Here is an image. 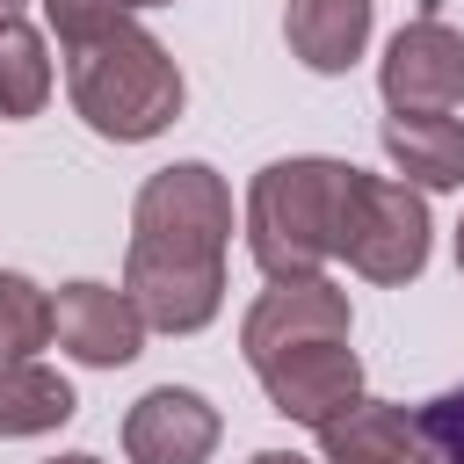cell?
I'll use <instances>...</instances> for the list:
<instances>
[{"mask_svg":"<svg viewBox=\"0 0 464 464\" xmlns=\"http://www.w3.org/2000/svg\"><path fill=\"white\" fill-rule=\"evenodd\" d=\"M377 87L392 109H457L464 102V36L442 14H413L384 44Z\"/></svg>","mask_w":464,"mask_h":464,"instance_id":"52a82bcc","label":"cell"},{"mask_svg":"<svg viewBox=\"0 0 464 464\" xmlns=\"http://www.w3.org/2000/svg\"><path fill=\"white\" fill-rule=\"evenodd\" d=\"M384 152L413 188H457L464 181V123L450 109H392Z\"/></svg>","mask_w":464,"mask_h":464,"instance_id":"8fae6325","label":"cell"},{"mask_svg":"<svg viewBox=\"0 0 464 464\" xmlns=\"http://www.w3.org/2000/svg\"><path fill=\"white\" fill-rule=\"evenodd\" d=\"M457 268H464V225H457Z\"/></svg>","mask_w":464,"mask_h":464,"instance_id":"44dd1931","label":"cell"},{"mask_svg":"<svg viewBox=\"0 0 464 464\" xmlns=\"http://www.w3.org/2000/svg\"><path fill=\"white\" fill-rule=\"evenodd\" d=\"M218 406L188 384H160L123 413V457L130 464H203L218 450Z\"/></svg>","mask_w":464,"mask_h":464,"instance_id":"9c48e42d","label":"cell"},{"mask_svg":"<svg viewBox=\"0 0 464 464\" xmlns=\"http://www.w3.org/2000/svg\"><path fill=\"white\" fill-rule=\"evenodd\" d=\"M420 428H428V442H435L442 464H464V384L442 392V399H428L420 406Z\"/></svg>","mask_w":464,"mask_h":464,"instance_id":"e0dca14e","label":"cell"},{"mask_svg":"<svg viewBox=\"0 0 464 464\" xmlns=\"http://www.w3.org/2000/svg\"><path fill=\"white\" fill-rule=\"evenodd\" d=\"M7 14H22V0H0V22H7Z\"/></svg>","mask_w":464,"mask_h":464,"instance_id":"ffe728a7","label":"cell"},{"mask_svg":"<svg viewBox=\"0 0 464 464\" xmlns=\"http://www.w3.org/2000/svg\"><path fill=\"white\" fill-rule=\"evenodd\" d=\"M51 102V58H44V36L22 22V14H7L0 22V116H36Z\"/></svg>","mask_w":464,"mask_h":464,"instance_id":"5bb4252c","label":"cell"},{"mask_svg":"<svg viewBox=\"0 0 464 464\" xmlns=\"http://www.w3.org/2000/svg\"><path fill=\"white\" fill-rule=\"evenodd\" d=\"M341 181H348L341 160H276L254 174L246 246H254L268 283L319 276V261L334 254V225H341Z\"/></svg>","mask_w":464,"mask_h":464,"instance_id":"3957f363","label":"cell"},{"mask_svg":"<svg viewBox=\"0 0 464 464\" xmlns=\"http://www.w3.org/2000/svg\"><path fill=\"white\" fill-rule=\"evenodd\" d=\"M246 464H304V457H290V450H261V457H246Z\"/></svg>","mask_w":464,"mask_h":464,"instance_id":"ac0fdd59","label":"cell"},{"mask_svg":"<svg viewBox=\"0 0 464 464\" xmlns=\"http://www.w3.org/2000/svg\"><path fill=\"white\" fill-rule=\"evenodd\" d=\"M319 450H326V464H442L420 413H406L392 399H355L341 420L319 428Z\"/></svg>","mask_w":464,"mask_h":464,"instance_id":"30bf717a","label":"cell"},{"mask_svg":"<svg viewBox=\"0 0 464 464\" xmlns=\"http://www.w3.org/2000/svg\"><path fill=\"white\" fill-rule=\"evenodd\" d=\"M254 377H261L268 406H276L283 420H304V428H326V420H341V413L362 399V362H355L348 341L283 348V355H268Z\"/></svg>","mask_w":464,"mask_h":464,"instance_id":"8992f818","label":"cell"},{"mask_svg":"<svg viewBox=\"0 0 464 464\" xmlns=\"http://www.w3.org/2000/svg\"><path fill=\"white\" fill-rule=\"evenodd\" d=\"M51 341V297L29 283V276H7L0 268V362H22Z\"/></svg>","mask_w":464,"mask_h":464,"instance_id":"9a60e30c","label":"cell"},{"mask_svg":"<svg viewBox=\"0 0 464 464\" xmlns=\"http://www.w3.org/2000/svg\"><path fill=\"white\" fill-rule=\"evenodd\" d=\"M130 7L138 0H44V22L58 29V44L72 51V44H87V36H102V29H116V22H130Z\"/></svg>","mask_w":464,"mask_h":464,"instance_id":"2e32d148","label":"cell"},{"mask_svg":"<svg viewBox=\"0 0 464 464\" xmlns=\"http://www.w3.org/2000/svg\"><path fill=\"white\" fill-rule=\"evenodd\" d=\"M334 254H348V268L370 276V283H413L428 268V203H420V188L348 167Z\"/></svg>","mask_w":464,"mask_h":464,"instance_id":"277c9868","label":"cell"},{"mask_svg":"<svg viewBox=\"0 0 464 464\" xmlns=\"http://www.w3.org/2000/svg\"><path fill=\"white\" fill-rule=\"evenodd\" d=\"M348 290L341 283H326V276H283V283H268L261 297H254V312H246V326H239V348H246V362L261 370L268 355H283V348H304V341H348Z\"/></svg>","mask_w":464,"mask_h":464,"instance_id":"5b68a950","label":"cell"},{"mask_svg":"<svg viewBox=\"0 0 464 464\" xmlns=\"http://www.w3.org/2000/svg\"><path fill=\"white\" fill-rule=\"evenodd\" d=\"M51 341L87 362V370H123L138 348H145V312L130 290H109V283H65L51 297Z\"/></svg>","mask_w":464,"mask_h":464,"instance_id":"ba28073f","label":"cell"},{"mask_svg":"<svg viewBox=\"0 0 464 464\" xmlns=\"http://www.w3.org/2000/svg\"><path fill=\"white\" fill-rule=\"evenodd\" d=\"M72 406L80 399L51 362H36V355L0 362V435H51L72 420Z\"/></svg>","mask_w":464,"mask_h":464,"instance_id":"4fadbf2b","label":"cell"},{"mask_svg":"<svg viewBox=\"0 0 464 464\" xmlns=\"http://www.w3.org/2000/svg\"><path fill=\"white\" fill-rule=\"evenodd\" d=\"M290 58L312 72H348L370 44V0H290L283 14Z\"/></svg>","mask_w":464,"mask_h":464,"instance_id":"7c38bea8","label":"cell"},{"mask_svg":"<svg viewBox=\"0 0 464 464\" xmlns=\"http://www.w3.org/2000/svg\"><path fill=\"white\" fill-rule=\"evenodd\" d=\"M225 239H232V188L218 167L181 160L160 167L130 203V261L123 290L138 297L145 326L196 334L225 304Z\"/></svg>","mask_w":464,"mask_h":464,"instance_id":"6da1fadb","label":"cell"},{"mask_svg":"<svg viewBox=\"0 0 464 464\" xmlns=\"http://www.w3.org/2000/svg\"><path fill=\"white\" fill-rule=\"evenodd\" d=\"M138 7H174V0H138Z\"/></svg>","mask_w":464,"mask_h":464,"instance_id":"7402d4cb","label":"cell"},{"mask_svg":"<svg viewBox=\"0 0 464 464\" xmlns=\"http://www.w3.org/2000/svg\"><path fill=\"white\" fill-rule=\"evenodd\" d=\"M65 87H72L80 123L109 145H145L181 116V65L138 22H116V29L72 44Z\"/></svg>","mask_w":464,"mask_h":464,"instance_id":"7a4b0ae2","label":"cell"},{"mask_svg":"<svg viewBox=\"0 0 464 464\" xmlns=\"http://www.w3.org/2000/svg\"><path fill=\"white\" fill-rule=\"evenodd\" d=\"M51 464H102V457H87V450H72V457H51Z\"/></svg>","mask_w":464,"mask_h":464,"instance_id":"d6986e66","label":"cell"}]
</instances>
